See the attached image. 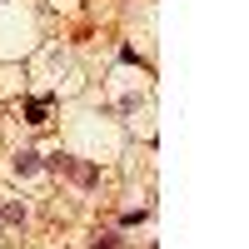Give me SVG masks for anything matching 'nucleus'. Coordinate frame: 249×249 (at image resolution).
Listing matches in <instances>:
<instances>
[{"label":"nucleus","mask_w":249,"mask_h":249,"mask_svg":"<svg viewBox=\"0 0 249 249\" xmlns=\"http://www.w3.org/2000/svg\"><path fill=\"white\" fill-rule=\"evenodd\" d=\"M10 170H15V179H40V155L35 150H20L10 160Z\"/></svg>","instance_id":"nucleus-1"},{"label":"nucleus","mask_w":249,"mask_h":249,"mask_svg":"<svg viewBox=\"0 0 249 249\" xmlns=\"http://www.w3.org/2000/svg\"><path fill=\"white\" fill-rule=\"evenodd\" d=\"M55 164H60V170H70L80 184H95V179H100V170H90V164H70V160H55Z\"/></svg>","instance_id":"nucleus-2"},{"label":"nucleus","mask_w":249,"mask_h":249,"mask_svg":"<svg viewBox=\"0 0 249 249\" xmlns=\"http://www.w3.org/2000/svg\"><path fill=\"white\" fill-rule=\"evenodd\" d=\"M0 219H5V224H25V204H20V199H5Z\"/></svg>","instance_id":"nucleus-3"},{"label":"nucleus","mask_w":249,"mask_h":249,"mask_svg":"<svg viewBox=\"0 0 249 249\" xmlns=\"http://www.w3.org/2000/svg\"><path fill=\"white\" fill-rule=\"evenodd\" d=\"M90 249H115V234H100V239H95Z\"/></svg>","instance_id":"nucleus-5"},{"label":"nucleus","mask_w":249,"mask_h":249,"mask_svg":"<svg viewBox=\"0 0 249 249\" xmlns=\"http://www.w3.org/2000/svg\"><path fill=\"white\" fill-rule=\"evenodd\" d=\"M25 120H30V124H45V105H40V100H30V105H25Z\"/></svg>","instance_id":"nucleus-4"}]
</instances>
